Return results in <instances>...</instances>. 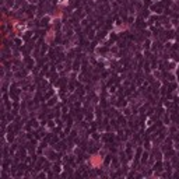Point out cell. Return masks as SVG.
I'll list each match as a JSON object with an SVG mask.
<instances>
[{"label": "cell", "instance_id": "obj_1", "mask_svg": "<svg viewBox=\"0 0 179 179\" xmlns=\"http://www.w3.org/2000/svg\"><path fill=\"white\" fill-rule=\"evenodd\" d=\"M102 162H104V158L101 155H98V154H95V155H92L90 158V164H91V167H94V168L101 167Z\"/></svg>", "mask_w": 179, "mask_h": 179}]
</instances>
